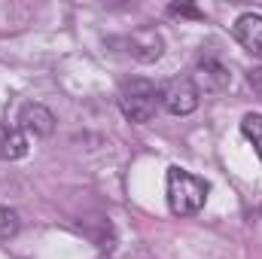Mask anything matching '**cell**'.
I'll list each match as a JSON object with an SVG mask.
<instances>
[{
    "label": "cell",
    "instance_id": "cell-5",
    "mask_svg": "<svg viewBox=\"0 0 262 259\" xmlns=\"http://www.w3.org/2000/svg\"><path fill=\"white\" fill-rule=\"evenodd\" d=\"M232 34L250 55L262 58V15H256V12L238 15V21L232 25Z\"/></svg>",
    "mask_w": 262,
    "mask_h": 259
},
{
    "label": "cell",
    "instance_id": "cell-10",
    "mask_svg": "<svg viewBox=\"0 0 262 259\" xmlns=\"http://www.w3.org/2000/svg\"><path fill=\"white\" fill-rule=\"evenodd\" d=\"M18 235V213L9 207H0V241H9Z\"/></svg>",
    "mask_w": 262,
    "mask_h": 259
},
{
    "label": "cell",
    "instance_id": "cell-1",
    "mask_svg": "<svg viewBox=\"0 0 262 259\" xmlns=\"http://www.w3.org/2000/svg\"><path fill=\"white\" fill-rule=\"evenodd\" d=\"M207 195H210V183L204 177H198L180 165L168 168V207H171V213L192 217L204 207Z\"/></svg>",
    "mask_w": 262,
    "mask_h": 259
},
{
    "label": "cell",
    "instance_id": "cell-8",
    "mask_svg": "<svg viewBox=\"0 0 262 259\" xmlns=\"http://www.w3.org/2000/svg\"><path fill=\"white\" fill-rule=\"evenodd\" d=\"M198 73H201V82H204V92H223L229 85V70L213 61V58H204L198 64Z\"/></svg>",
    "mask_w": 262,
    "mask_h": 259
},
{
    "label": "cell",
    "instance_id": "cell-4",
    "mask_svg": "<svg viewBox=\"0 0 262 259\" xmlns=\"http://www.w3.org/2000/svg\"><path fill=\"white\" fill-rule=\"evenodd\" d=\"M119 43L125 46V52H128L134 61H143V64L159 61L162 52H165V40H162V34H156V31H137V34H131V37H122Z\"/></svg>",
    "mask_w": 262,
    "mask_h": 259
},
{
    "label": "cell",
    "instance_id": "cell-2",
    "mask_svg": "<svg viewBox=\"0 0 262 259\" xmlns=\"http://www.w3.org/2000/svg\"><path fill=\"white\" fill-rule=\"evenodd\" d=\"M116 98H119L122 116H125L128 122H137V125L152 122L156 113H159V107H162V89H159L152 79H140V76L125 79V82L119 85V95H116Z\"/></svg>",
    "mask_w": 262,
    "mask_h": 259
},
{
    "label": "cell",
    "instance_id": "cell-7",
    "mask_svg": "<svg viewBox=\"0 0 262 259\" xmlns=\"http://www.w3.org/2000/svg\"><path fill=\"white\" fill-rule=\"evenodd\" d=\"M28 153V137L18 125H6L0 122V159L3 162H12V159H21Z\"/></svg>",
    "mask_w": 262,
    "mask_h": 259
},
{
    "label": "cell",
    "instance_id": "cell-9",
    "mask_svg": "<svg viewBox=\"0 0 262 259\" xmlns=\"http://www.w3.org/2000/svg\"><path fill=\"white\" fill-rule=\"evenodd\" d=\"M241 134L253 143V149H256V156L262 162V113H247L241 119Z\"/></svg>",
    "mask_w": 262,
    "mask_h": 259
},
{
    "label": "cell",
    "instance_id": "cell-11",
    "mask_svg": "<svg viewBox=\"0 0 262 259\" xmlns=\"http://www.w3.org/2000/svg\"><path fill=\"white\" fill-rule=\"evenodd\" d=\"M168 12H171V15H192V18H198V15H201L198 9H192V6H171Z\"/></svg>",
    "mask_w": 262,
    "mask_h": 259
},
{
    "label": "cell",
    "instance_id": "cell-3",
    "mask_svg": "<svg viewBox=\"0 0 262 259\" xmlns=\"http://www.w3.org/2000/svg\"><path fill=\"white\" fill-rule=\"evenodd\" d=\"M198 85L192 79H171L165 89H162V104L171 116H189L198 110Z\"/></svg>",
    "mask_w": 262,
    "mask_h": 259
},
{
    "label": "cell",
    "instance_id": "cell-6",
    "mask_svg": "<svg viewBox=\"0 0 262 259\" xmlns=\"http://www.w3.org/2000/svg\"><path fill=\"white\" fill-rule=\"evenodd\" d=\"M18 128L34 137H49L55 131V116L43 104H25L18 110Z\"/></svg>",
    "mask_w": 262,
    "mask_h": 259
}]
</instances>
